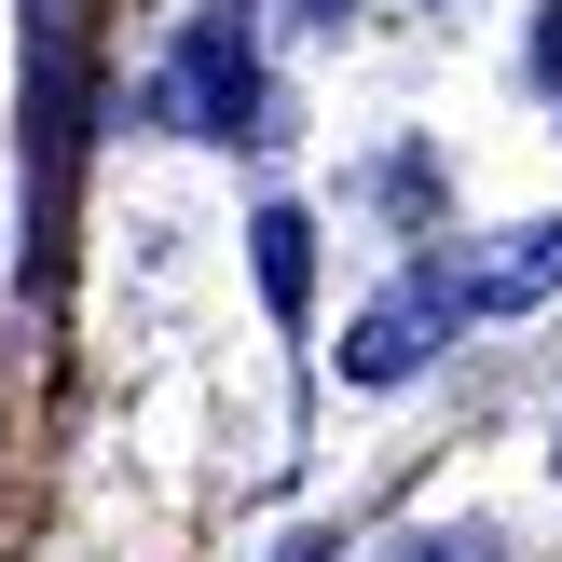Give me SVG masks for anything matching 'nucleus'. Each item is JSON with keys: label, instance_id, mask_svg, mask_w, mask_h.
<instances>
[{"label": "nucleus", "instance_id": "nucleus-6", "mask_svg": "<svg viewBox=\"0 0 562 562\" xmlns=\"http://www.w3.org/2000/svg\"><path fill=\"white\" fill-rule=\"evenodd\" d=\"M536 69H549V97H562V0H549V27H536Z\"/></svg>", "mask_w": 562, "mask_h": 562}, {"label": "nucleus", "instance_id": "nucleus-7", "mask_svg": "<svg viewBox=\"0 0 562 562\" xmlns=\"http://www.w3.org/2000/svg\"><path fill=\"white\" fill-rule=\"evenodd\" d=\"M274 562H344V549H329V536H302V549H274Z\"/></svg>", "mask_w": 562, "mask_h": 562}, {"label": "nucleus", "instance_id": "nucleus-2", "mask_svg": "<svg viewBox=\"0 0 562 562\" xmlns=\"http://www.w3.org/2000/svg\"><path fill=\"white\" fill-rule=\"evenodd\" d=\"M439 329H453V289L439 274H398L371 316H344V384H412L439 357Z\"/></svg>", "mask_w": 562, "mask_h": 562}, {"label": "nucleus", "instance_id": "nucleus-3", "mask_svg": "<svg viewBox=\"0 0 562 562\" xmlns=\"http://www.w3.org/2000/svg\"><path fill=\"white\" fill-rule=\"evenodd\" d=\"M439 289H453V316H521V302H549L562 289V220H508V234L467 274H439Z\"/></svg>", "mask_w": 562, "mask_h": 562}, {"label": "nucleus", "instance_id": "nucleus-5", "mask_svg": "<svg viewBox=\"0 0 562 562\" xmlns=\"http://www.w3.org/2000/svg\"><path fill=\"white\" fill-rule=\"evenodd\" d=\"M384 562H508V536L494 521H453V536H398Z\"/></svg>", "mask_w": 562, "mask_h": 562}, {"label": "nucleus", "instance_id": "nucleus-8", "mask_svg": "<svg viewBox=\"0 0 562 562\" xmlns=\"http://www.w3.org/2000/svg\"><path fill=\"white\" fill-rule=\"evenodd\" d=\"M549 453H562V439H549Z\"/></svg>", "mask_w": 562, "mask_h": 562}, {"label": "nucleus", "instance_id": "nucleus-4", "mask_svg": "<svg viewBox=\"0 0 562 562\" xmlns=\"http://www.w3.org/2000/svg\"><path fill=\"white\" fill-rule=\"evenodd\" d=\"M247 247H261V302H274V316H302V289H316V220H302V206H261V220H247Z\"/></svg>", "mask_w": 562, "mask_h": 562}, {"label": "nucleus", "instance_id": "nucleus-1", "mask_svg": "<svg viewBox=\"0 0 562 562\" xmlns=\"http://www.w3.org/2000/svg\"><path fill=\"white\" fill-rule=\"evenodd\" d=\"M165 124L179 137H261V42L247 14H192L165 55Z\"/></svg>", "mask_w": 562, "mask_h": 562}]
</instances>
